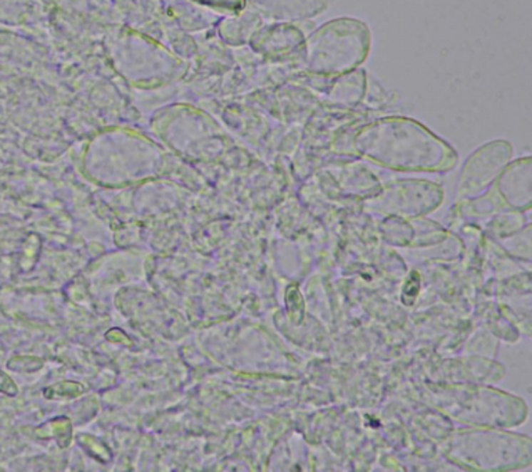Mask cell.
<instances>
[{"label": "cell", "mask_w": 532, "mask_h": 472, "mask_svg": "<svg viewBox=\"0 0 532 472\" xmlns=\"http://www.w3.org/2000/svg\"><path fill=\"white\" fill-rule=\"evenodd\" d=\"M352 145L367 159L394 169L434 171L456 159V152L431 130L404 117L364 125Z\"/></svg>", "instance_id": "1"}, {"label": "cell", "mask_w": 532, "mask_h": 472, "mask_svg": "<svg viewBox=\"0 0 532 472\" xmlns=\"http://www.w3.org/2000/svg\"><path fill=\"white\" fill-rule=\"evenodd\" d=\"M370 49L367 25L354 19L329 21L301 46L304 67L316 75L336 76L361 65Z\"/></svg>", "instance_id": "2"}, {"label": "cell", "mask_w": 532, "mask_h": 472, "mask_svg": "<svg viewBox=\"0 0 532 472\" xmlns=\"http://www.w3.org/2000/svg\"><path fill=\"white\" fill-rule=\"evenodd\" d=\"M511 157V146L505 140H495L474 151L461 174L463 189H481L489 183Z\"/></svg>", "instance_id": "3"}, {"label": "cell", "mask_w": 532, "mask_h": 472, "mask_svg": "<svg viewBox=\"0 0 532 472\" xmlns=\"http://www.w3.org/2000/svg\"><path fill=\"white\" fill-rule=\"evenodd\" d=\"M258 7L275 19L307 20L327 7V0H254Z\"/></svg>", "instance_id": "4"}, {"label": "cell", "mask_w": 532, "mask_h": 472, "mask_svg": "<svg viewBox=\"0 0 532 472\" xmlns=\"http://www.w3.org/2000/svg\"><path fill=\"white\" fill-rule=\"evenodd\" d=\"M501 187L508 196L511 193V197H514V194L521 193L528 199L531 187V159L527 157L508 167L501 179Z\"/></svg>", "instance_id": "5"}, {"label": "cell", "mask_w": 532, "mask_h": 472, "mask_svg": "<svg viewBox=\"0 0 532 472\" xmlns=\"http://www.w3.org/2000/svg\"><path fill=\"white\" fill-rule=\"evenodd\" d=\"M364 88V75L363 71L352 73L339 78V80L332 86L329 93V101L336 104H357L362 99Z\"/></svg>", "instance_id": "6"}, {"label": "cell", "mask_w": 532, "mask_h": 472, "mask_svg": "<svg viewBox=\"0 0 532 472\" xmlns=\"http://www.w3.org/2000/svg\"><path fill=\"white\" fill-rule=\"evenodd\" d=\"M0 392H3L7 397H16L19 392L14 381L1 370H0Z\"/></svg>", "instance_id": "7"}]
</instances>
